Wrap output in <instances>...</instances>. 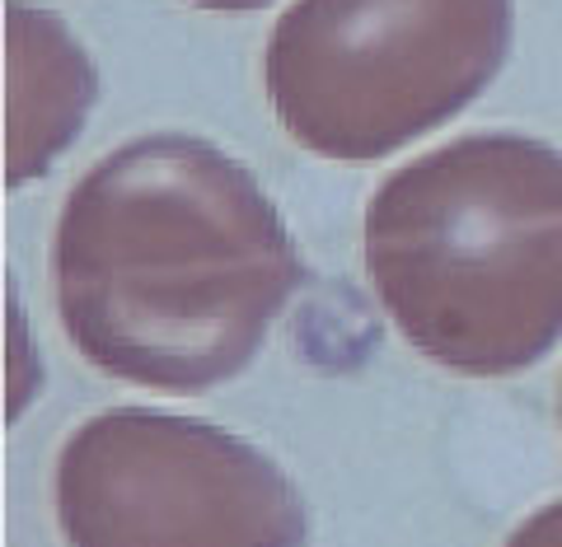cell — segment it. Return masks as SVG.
Segmentation results:
<instances>
[{
  "mask_svg": "<svg viewBox=\"0 0 562 547\" xmlns=\"http://www.w3.org/2000/svg\"><path fill=\"white\" fill-rule=\"evenodd\" d=\"M301 281L291 229L254 173L179 132L140 136L80 173L52 235L70 346L160 394L244 375Z\"/></svg>",
  "mask_w": 562,
  "mask_h": 547,
  "instance_id": "cell-1",
  "label": "cell"
},
{
  "mask_svg": "<svg viewBox=\"0 0 562 547\" xmlns=\"http://www.w3.org/2000/svg\"><path fill=\"white\" fill-rule=\"evenodd\" d=\"M380 309L469 379L539 365L562 338V150L473 132L375 187L361 220Z\"/></svg>",
  "mask_w": 562,
  "mask_h": 547,
  "instance_id": "cell-2",
  "label": "cell"
},
{
  "mask_svg": "<svg viewBox=\"0 0 562 547\" xmlns=\"http://www.w3.org/2000/svg\"><path fill=\"white\" fill-rule=\"evenodd\" d=\"M516 0H295L262 84L301 150L371 164L446 127L512 52Z\"/></svg>",
  "mask_w": 562,
  "mask_h": 547,
  "instance_id": "cell-3",
  "label": "cell"
},
{
  "mask_svg": "<svg viewBox=\"0 0 562 547\" xmlns=\"http://www.w3.org/2000/svg\"><path fill=\"white\" fill-rule=\"evenodd\" d=\"M70 547H305L295 482L198 417L113 408L66 435L52 478Z\"/></svg>",
  "mask_w": 562,
  "mask_h": 547,
  "instance_id": "cell-4",
  "label": "cell"
},
{
  "mask_svg": "<svg viewBox=\"0 0 562 547\" xmlns=\"http://www.w3.org/2000/svg\"><path fill=\"white\" fill-rule=\"evenodd\" d=\"M99 80L57 14L38 5H5V183L43 179L52 160L80 136Z\"/></svg>",
  "mask_w": 562,
  "mask_h": 547,
  "instance_id": "cell-5",
  "label": "cell"
},
{
  "mask_svg": "<svg viewBox=\"0 0 562 547\" xmlns=\"http://www.w3.org/2000/svg\"><path fill=\"white\" fill-rule=\"evenodd\" d=\"M506 547H562V501H549V505H539L535 515H525L512 528Z\"/></svg>",
  "mask_w": 562,
  "mask_h": 547,
  "instance_id": "cell-6",
  "label": "cell"
},
{
  "mask_svg": "<svg viewBox=\"0 0 562 547\" xmlns=\"http://www.w3.org/2000/svg\"><path fill=\"white\" fill-rule=\"evenodd\" d=\"M188 5H198V10H216V14H249V10L272 5V0H188Z\"/></svg>",
  "mask_w": 562,
  "mask_h": 547,
  "instance_id": "cell-7",
  "label": "cell"
}]
</instances>
